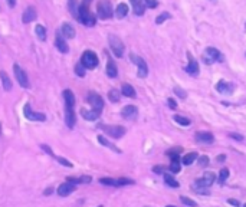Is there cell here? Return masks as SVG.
I'll use <instances>...</instances> for the list:
<instances>
[{"instance_id":"cell-13","label":"cell","mask_w":246,"mask_h":207,"mask_svg":"<svg viewBox=\"0 0 246 207\" xmlns=\"http://www.w3.org/2000/svg\"><path fill=\"white\" fill-rule=\"evenodd\" d=\"M55 46H56V49L59 50V52H62V53H66L68 50H69V48H68V43L65 42V36L62 33H56Z\"/></svg>"},{"instance_id":"cell-57","label":"cell","mask_w":246,"mask_h":207,"mask_svg":"<svg viewBox=\"0 0 246 207\" xmlns=\"http://www.w3.org/2000/svg\"><path fill=\"white\" fill-rule=\"evenodd\" d=\"M99 207H102V206H99Z\"/></svg>"},{"instance_id":"cell-3","label":"cell","mask_w":246,"mask_h":207,"mask_svg":"<svg viewBox=\"0 0 246 207\" xmlns=\"http://www.w3.org/2000/svg\"><path fill=\"white\" fill-rule=\"evenodd\" d=\"M108 42H109V46H111V50L114 52V55H115L117 58H123L124 49H125L123 40H121L118 36H115V35H109Z\"/></svg>"},{"instance_id":"cell-14","label":"cell","mask_w":246,"mask_h":207,"mask_svg":"<svg viewBox=\"0 0 246 207\" xmlns=\"http://www.w3.org/2000/svg\"><path fill=\"white\" fill-rule=\"evenodd\" d=\"M216 89L219 91L220 94H232L233 92V89H235V85L230 82H224V81H220V82L216 83Z\"/></svg>"},{"instance_id":"cell-6","label":"cell","mask_w":246,"mask_h":207,"mask_svg":"<svg viewBox=\"0 0 246 207\" xmlns=\"http://www.w3.org/2000/svg\"><path fill=\"white\" fill-rule=\"evenodd\" d=\"M101 128H102V131L107 135H109L111 138H115V139L121 138L125 134V128L121 127V125H101Z\"/></svg>"},{"instance_id":"cell-18","label":"cell","mask_w":246,"mask_h":207,"mask_svg":"<svg viewBox=\"0 0 246 207\" xmlns=\"http://www.w3.org/2000/svg\"><path fill=\"white\" fill-rule=\"evenodd\" d=\"M72 191H75V186L72 184V183H69V181H66V183H64V184H60L59 187H58V194L62 197L71 194Z\"/></svg>"},{"instance_id":"cell-48","label":"cell","mask_w":246,"mask_h":207,"mask_svg":"<svg viewBox=\"0 0 246 207\" xmlns=\"http://www.w3.org/2000/svg\"><path fill=\"white\" fill-rule=\"evenodd\" d=\"M229 137H230L232 139H236V141H243V135H240V134H235V132H230V134H229Z\"/></svg>"},{"instance_id":"cell-38","label":"cell","mask_w":246,"mask_h":207,"mask_svg":"<svg viewBox=\"0 0 246 207\" xmlns=\"http://www.w3.org/2000/svg\"><path fill=\"white\" fill-rule=\"evenodd\" d=\"M180 200H181L183 204H186V206H189V207H197V203H196L194 200L189 199V197H186V196H181Z\"/></svg>"},{"instance_id":"cell-41","label":"cell","mask_w":246,"mask_h":207,"mask_svg":"<svg viewBox=\"0 0 246 207\" xmlns=\"http://www.w3.org/2000/svg\"><path fill=\"white\" fill-rule=\"evenodd\" d=\"M99 183L101 184H105V186H117V180H114V178H108V177L99 178Z\"/></svg>"},{"instance_id":"cell-25","label":"cell","mask_w":246,"mask_h":207,"mask_svg":"<svg viewBox=\"0 0 246 207\" xmlns=\"http://www.w3.org/2000/svg\"><path fill=\"white\" fill-rule=\"evenodd\" d=\"M121 94H123L124 96H128V98H135V96H137L135 89L131 87L130 83H124L123 88H121Z\"/></svg>"},{"instance_id":"cell-50","label":"cell","mask_w":246,"mask_h":207,"mask_svg":"<svg viewBox=\"0 0 246 207\" xmlns=\"http://www.w3.org/2000/svg\"><path fill=\"white\" fill-rule=\"evenodd\" d=\"M42 148H43V151H46L48 154H51V155H52V157H53V155H55V154H53V153H52V150H51V148H49L48 145H42Z\"/></svg>"},{"instance_id":"cell-42","label":"cell","mask_w":246,"mask_h":207,"mask_svg":"<svg viewBox=\"0 0 246 207\" xmlns=\"http://www.w3.org/2000/svg\"><path fill=\"white\" fill-rule=\"evenodd\" d=\"M75 73L78 76H85V66L82 64H78L75 66Z\"/></svg>"},{"instance_id":"cell-36","label":"cell","mask_w":246,"mask_h":207,"mask_svg":"<svg viewBox=\"0 0 246 207\" xmlns=\"http://www.w3.org/2000/svg\"><path fill=\"white\" fill-rule=\"evenodd\" d=\"M174 121L176 122H179L180 125H183V127H187V125L191 124V121L189 120V118L181 117V115H174Z\"/></svg>"},{"instance_id":"cell-33","label":"cell","mask_w":246,"mask_h":207,"mask_svg":"<svg viewBox=\"0 0 246 207\" xmlns=\"http://www.w3.org/2000/svg\"><path fill=\"white\" fill-rule=\"evenodd\" d=\"M98 141H99V144H102V145H105V147H108V148H111L112 151H115V153H121V150H119L118 147H115L112 143H109L108 139L105 138V137H102V135H98Z\"/></svg>"},{"instance_id":"cell-56","label":"cell","mask_w":246,"mask_h":207,"mask_svg":"<svg viewBox=\"0 0 246 207\" xmlns=\"http://www.w3.org/2000/svg\"><path fill=\"white\" fill-rule=\"evenodd\" d=\"M243 207H246V204H245V206H243Z\"/></svg>"},{"instance_id":"cell-12","label":"cell","mask_w":246,"mask_h":207,"mask_svg":"<svg viewBox=\"0 0 246 207\" xmlns=\"http://www.w3.org/2000/svg\"><path fill=\"white\" fill-rule=\"evenodd\" d=\"M121 115H123L124 120H128V121L135 120L138 115V109H137V106H134V105H127L123 108Z\"/></svg>"},{"instance_id":"cell-16","label":"cell","mask_w":246,"mask_h":207,"mask_svg":"<svg viewBox=\"0 0 246 207\" xmlns=\"http://www.w3.org/2000/svg\"><path fill=\"white\" fill-rule=\"evenodd\" d=\"M187 58H189V65L186 66V72L187 73H190V75L196 76L199 73V64L194 60V58L191 56L190 53L187 55Z\"/></svg>"},{"instance_id":"cell-34","label":"cell","mask_w":246,"mask_h":207,"mask_svg":"<svg viewBox=\"0 0 246 207\" xmlns=\"http://www.w3.org/2000/svg\"><path fill=\"white\" fill-rule=\"evenodd\" d=\"M35 32H36L39 40H46V29L42 26V25H37V26L35 27Z\"/></svg>"},{"instance_id":"cell-19","label":"cell","mask_w":246,"mask_h":207,"mask_svg":"<svg viewBox=\"0 0 246 207\" xmlns=\"http://www.w3.org/2000/svg\"><path fill=\"white\" fill-rule=\"evenodd\" d=\"M196 139L199 143H205V144H212L215 141L212 132H196Z\"/></svg>"},{"instance_id":"cell-8","label":"cell","mask_w":246,"mask_h":207,"mask_svg":"<svg viewBox=\"0 0 246 207\" xmlns=\"http://www.w3.org/2000/svg\"><path fill=\"white\" fill-rule=\"evenodd\" d=\"M13 72H15V76H16V81L19 82V85L22 88H30V82H29V78H27L26 72L23 71L17 64L13 65Z\"/></svg>"},{"instance_id":"cell-26","label":"cell","mask_w":246,"mask_h":207,"mask_svg":"<svg viewBox=\"0 0 246 207\" xmlns=\"http://www.w3.org/2000/svg\"><path fill=\"white\" fill-rule=\"evenodd\" d=\"M92 178L89 176H82V177H68L66 181L72 183V184H86V183H91Z\"/></svg>"},{"instance_id":"cell-51","label":"cell","mask_w":246,"mask_h":207,"mask_svg":"<svg viewBox=\"0 0 246 207\" xmlns=\"http://www.w3.org/2000/svg\"><path fill=\"white\" fill-rule=\"evenodd\" d=\"M229 204H232V206H236V207H239L240 204H239V201L238 200H233V199H229Z\"/></svg>"},{"instance_id":"cell-9","label":"cell","mask_w":246,"mask_h":207,"mask_svg":"<svg viewBox=\"0 0 246 207\" xmlns=\"http://www.w3.org/2000/svg\"><path fill=\"white\" fill-rule=\"evenodd\" d=\"M23 115L30 121H46V115L42 112H35L30 104H26L25 108H23Z\"/></svg>"},{"instance_id":"cell-54","label":"cell","mask_w":246,"mask_h":207,"mask_svg":"<svg viewBox=\"0 0 246 207\" xmlns=\"http://www.w3.org/2000/svg\"><path fill=\"white\" fill-rule=\"evenodd\" d=\"M51 193H52V188H48V190L45 191V194H51Z\"/></svg>"},{"instance_id":"cell-23","label":"cell","mask_w":246,"mask_h":207,"mask_svg":"<svg viewBox=\"0 0 246 207\" xmlns=\"http://www.w3.org/2000/svg\"><path fill=\"white\" fill-rule=\"evenodd\" d=\"M107 75H108L109 78H117V75H118L117 65L114 64L112 59H108V62H107Z\"/></svg>"},{"instance_id":"cell-32","label":"cell","mask_w":246,"mask_h":207,"mask_svg":"<svg viewBox=\"0 0 246 207\" xmlns=\"http://www.w3.org/2000/svg\"><path fill=\"white\" fill-rule=\"evenodd\" d=\"M180 168H181V164H180L179 155H174V157H171V162H170V171H171V173H179Z\"/></svg>"},{"instance_id":"cell-47","label":"cell","mask_w":246,"mask_h":207,"mask_svg":"<svg viewBox=\"0 0 246 207\" xmlns=\"http://www.w3.org/2000/svg\"><path fill=\"white\" fill-rule=\"evenodd\" d=\"M153 171L157 174H161V173H166V167L164 166H154L153 167Z\"/></svg>"},{"instance_id":"cell-15","label":"cell","mask_w":246,"mask_h":207,"mask_svg":"<svg viewBox=\"0 0 246 207\" xmlns=\"http://www.w3.org/2000/svg\"><path fill=\"white\" fill-rule=\"evenodd\" d=\"M65 122L69 128H74L76 122V115H75L74 108H65Z\"/></svg>"},{"instance_id":"cell-27","label":"cell","mask_w":246,"mask_h":207,"mask_svg":"<svg viewBox=\"0 0 246 207\" xmlns=\"http://www.w3.org/2000/svg\"><path fill=\"white\" fill-rule=\"evenodd\" d=\"M128 15V6L125 3H119L115 9V16L118 19H124Z\"/></svg>"},{"instance_id":"cell-2","label":"cell","mask_w":246,"mask_h":207,"mask_svg":"<svg viewBox=\"0 0 246 207\" xmlns=\"http://www.w3.org/2000/svg\"><path fill=\"white\" fill-rule=\"evenodd\" d=\"M97 13H98V17L102 20L112 17L114 10H112L111 2H108V0H99L97 4Z\"/></svg>"},{"instance_id":"cell-53","label":"cell","mask_w":246,"mask_h":207,"mask_svg":"<svg viewBox=\"0 0 246 207\" xmlns=\"http://www.w3.org/2000/svg\"><path fill=\"white\" fill-rule=\"evenodd\" d=\"M7 4L10 6V7H15V6H16V0H7Z\"/></svg>"},{"instance_id":"cell-11","label":"cell","mask_w":246,"mask_h":207,"mask_svg":"<svg viewBox=\"0 0 246 207\" xmlns=\"http://www.w3.org/2000/svg\"><path fill=\"white\" fill-rule=\"evenodd\" d=\"M215 180H216V176H215V173H205V174H203V177H201L200 180L196 181V186H194V187L207 188V187H210V186L215 183Z\"/></svg>"},{"instance_id":"cell-49","label":"cell","mask_w":246,"mask_h":207,"mask_svg":"<svg viewBox=\"0 0 246 207\" xmlns=\"http://www.w3.org/2000/svg\"><path fill=\"white\" fill-rule=\"evenodd\" d=\"M168 106H170V108H171V109H176V108H177V104H176V101H174V99H171V98H168Z\"/></svg>"},{"instance_id":"cell-40","label":"cell","mask_w":246,"mask_h":207,"mask_svg":"<svg viewBox=\"0 0 246 207\" xmlns=\"http://www.w3.org/2000/svg\"><path fill=\"white\" fill-rule=\"evenodd\" d=\"M130 184H134V180H131V178H118L117 180V186H130Z\"/></svg>"},{"instance_id":"cell-31","label":"cell","mask_w":246,"mask_h":207,"mask_svg":"<svg viewBox=\"0 0 246 207\" xmlns=\"http://www.w3.org/2000/svg\"><path fill=\"white\" fill-rule=\"evenodd\" d=\"M68 9H69L71 15L74 16L75 19H78V10H79L78 2H76V0H69V2H68Z\"/></svg>"},{"instance_id":"cell-44","label":"cell","mask_w":246,"mask_h":207,"mask_svg":"<svg viewBox=\"0 0 246 207\" xmlns=\"http://www.w3.org/2000/svg\"><path fill=\"white\" fill-rule=\"evenodd\" d=\"M174 94H176V95H179V96H180L181 99H186V98H187V94H186V92H184V91H183L180 87H176V88H174Z\"/></svg>"},{"instance_id":"cell-28","label":"cell","mask_w":246,"mask_h":207,"mask_svg":"<svg viewBox=\"0 0 246 207\" xmlns=\"http://www.w3.org/2000/svg\"><path fill=\"white\" fill-rule=\"evenodd\" d=\"M0 78H2V83H3V89L4 91H10L12 89V81L9 78V75L4 71H0Z\"/></svg>"},{"instance_id":"cell-30","label":"cell","mask_w":246,"mask_h":207,"mask_svg":"<svg viewBox=\"0 0 246 207\" xmlns=\"http://www.w3.org/2000/svg\"><path fill=\"white\" fill-rule=\"evenodd\" d=\"M197 157H199V154L197 153H189V154H186L184 157H183V164L184 166H191L196 160H197Z\"/></svg>"},{"instance_id":"cell-1","label":"cell","mask_w":246,"mask_h":207,"mask_svg":"<svg viewBox=\"0 0 246 207\" xmlns=\"http://www.w3.org/2000/svg\"><path fill=\"white\" fill-rule=\"evenodd\" d=\"M78 20L82 23V25H85V26H94V25H95V16H94L92 13L89 12L88 4L82 3L81 6H79Z\"/></svg>"},{"instance_id":"cell-43","label":"cell","mask_w":246,"mask_h":207,"mask_svg":"<svg viewBox=\"0 0 246 207\" xmlns=\"http://www.w3.org/2000/svg\"><path fill=\"white\" fill-rule=\"evenodd\" d=\"M53 158H55L56 161L58 162H60L62 166H65V167H72V162H69L66 160V158H64V157H58V155H53Z\"/></svg>"},{"instance_id":"cell-39","label":"cell","mask_w":246,"mask_h":207,"mask_svg":"<svg viewBox=\"0 0 246 207\" xmlns=\"http://www.w3.org/2000/svg\"><path fill=\"white\" fill-rule=\"evenodd\" d=\"M170 17H171V15H170V13H166V12H164V13H161V15H158V16H157L156 23H157V25H161V23H163L164 20L170 19Z\"/></svg>"},{"instance_id":"cell-20","label":"cell","mask_w":246,"mask_h":207,"mask_svg":"<svg viewBox=\"0 0 246 207\" xmlns=\"http://www.w3.org/2000/svg\"><path fill=\"white\" fill-rule=\"evenodd\" d=\"M64 98H65V108H75V95L71 89L64 91Z\"/></svg>"},{"instance_id":"cell-4","label":"cell","mask_w":246,"mask_h":207,"mask_svg":"<svg viewBox=\"0 0 246 207\" xmlns=\"http://www.w3.org/2000/svg\"><path fill=\"white\" fill-rule=\"evenodd\" d=\"M203 62L206 65H210L213 62H223V55L215 48H207L203 53Z\"/></svg>"},{"instance_id":"cell-35","label":"cell","mask_w":246,"mask_h":207,"mask_svg":"<svg viewBox=\"0 0 246 207\" xmlns=\"http://www.w3.org/2000/svg\"><path fill=\"white\" fill-rule=\"evenodd\" d=\"M119 98H121V94L117 89H111L108 92V99L111 102H119Z\"/></svg>"},{"instance_id":"cell-29","label":"cell","mask_w":246,"mask_h":207,"mask_svg":"<svg viewBox=\"0 0 246 207\" xmlns=\"http://www.w3.org/2000/svg\"><path fill=\"white\" fill-rule=\"evenodd\" d=\"M164 183H166L167 186H170V187H173V188L180 187L179 181L176 180V178L173 177V176H171L170 173H164Z\"/></svg>"},{"instance_id":"cell-21","label":"cell","mask_w":246,"mask_h":207,"mask_svg":"<svg viewBox=\"0 0 246 207\" xmlns=\"http://www.w3.org/2000/svg\"><path fill=\"white\" fill-rule=\"evenodd\" d=\"M36 10H35L33 7H27L26 10L23 12V16H22V22L23 23H30L33 22L35 19H36Z\"/></svg>"},{"instance_id":"cell-22","label":"cell","mask_w":246,"mask_h":207,"mask_svg":"<svg viewBox=\"0 0 246 207\" xmlns=\"http://www.w3.org/2000/svg\"><path fill=\"white\" fill-rule=\"evenodd\" d=\"M81 114H82V117L85 118V120L88 121H95L99 118V112L98 111H95V109H92V111H88V109L85 108H82L81 109Z\"/></svg>"},{"instance_id":"cell-37","label":"cell","mask_w":246,"mask_h":207,"mask_svg":"<svg viewBox=\"0 0 246 207\" xmlns=\"http://www.w3.org/2000/svg\"><path fill=\"white\" fill-rule=\"evenodd\" d=\"M228 177H229V170L228 168H222L219 171V183L220 184H223L224 181L228 180Z\"/></svg>"},{"instance_id":"cell-7","label":"cell","mask_w":246,"mask_h":207,"mask_svg":"<svg viewBox=\"0 0 246 207\" xmlns=\"http://www.w3.org/2000/svg\"><path fill=\"white\" fill-rule=\"evenodd\" d=\"M130 59L131 62H134L135 65L138 66V78H146L148 75V66H147V62L142 58L137 56L134 53H131L130 55Z\"/></svg>"},{"instance_id":"cell-46","label":"cell","mask_w":246,"mask_h":207,"mask_svg":"<svg viewBox=\"0 0 246 207\" xmlns=\"http://www.w3.org/2000/svg\"><path fill=\"white\" fill-rule=\"evenodd\" d=\"M146 2V6L147 7H150V9H154V7H157V0H144Z\"/></svg>"},{"instance_id":"cell-5","label":"cell","mask_w":246,"mask_h":207,"mask_svg":"<svg viewBox=\"0 0 246 207\" xmlns=\"http://www.w3.org/2000/svg\"><path fill=\"white\" fill-rule=\"evenodd\" d=\"M81 64L84 65L86 69L97 68L98 66V56L95 55V52H92V50H85V52L82 53Z\"/></svg>"},{"instance_id":"cell-10","label":"cell","mask_w":246,"mask_h":207,"mask_svg":"<svg viewBox=\"0 0 246 207\" xmlns=\"http://www.w3.org/2000/svg\"><path fill=\"white\" fill-rule=\"evenodd\" d=\"M88 102L91 104L92 109H95L98 112H101L102 108H104V99L101 98V95H98L97 92H89L88 94Z\"/></svg>"},{"instance_id":"cell-45","label":"cell","mask_w":246,"mask_h":207,"mask_svg":"<svg viewBox=\"0 0 246 207\" xmlns=\"http://www.w3.org/2000/svg\"><path fill=\"white\" fill-rule=\"evenodd\" d=\"M199 164H200V167H207V166H209V157L201 155L200 160H199Z\"/></svg>"},{"instance_id":"cell-17","label":"cell","mask_w":246,"mask_h":207,"mask_svg":"<svg viewBox=\"0 0 246 207\" xmlns=\"http://www.w3.org/2000/svg\"><path fill=\"white\" fill-rule=\"evenodd\" d=\"M131 4H133V10L137 16H142L144 12H146V2L144 0H131Z\"/></svg>"},{"instance_id":"cell-52","label":"cell","mask_w":246,"mask_h":207,"mask_svg":"<svg viewBox=\"0 0 246 207\" xmlns=\"http://www.w3.org/2000/svg\"><path fill=\"white\" fill-rule=\"evenodd\" d=\"M224 158H226V155H224V154H220V155H217V157H216V160H217L219 162H222V161H224Z\"/></svg>"},{"instance_id":"cell-55","label":"cell","mask_w":246,"mask_h":207,"mask_svg":"<svg viewBox=\"0 0 246 207\" xmlns=\"http://www.w3.org/2000/svg\"><path fill=\"white\" fill-rule=\"evenodd\" d=\"M166 207H176V206H171V204H170V206H166Z\"/></svg>"},{"instance_id":"cell-24","label":"cell","mask_w":246,"mask_h":207,"mask_svg":"<svg viewBox=\"0 0 246 207\" xmlns=\"http://www.w3.org/2000/svg\"><path fill=\"white\" fill-rule=\"evenodd\" d=\"M75 29H74V26H71L69 23H64L62 25V35H64L65 38H68V39H72V38H75Z\"/></svg>"}]
</instances>
